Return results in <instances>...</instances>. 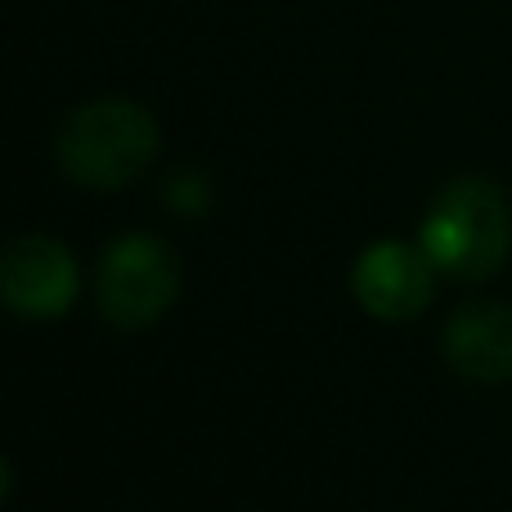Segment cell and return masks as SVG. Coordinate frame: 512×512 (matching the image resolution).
<instances>
[{"mask_svg": "<svg viewBox=\"0 0 512 512\" xmlns=\"http://www.w3.org/2000/svg\"><path fill=\"white\" fill-rule=\"evenodd\" d=\"M418 243L450 279H490L512 252V207L504 189L481 176H463L427 207Z\"/></svg>", "mask_w": 512, "mask_h": 512, "instance_id": "7a4b0ae2", "label": "cell"}, {"mask_svg": "<svg viewBox=\"0 0 512 512\" xmlns=\"http://www.w3.org/2000/svg\"><path fill=\"white\" fill-rule=\"evenodd\" d=\"M0 292L18 319H59L77 297V256L50 234H14L0 265Z\"/></svg>", "mask_w": 512, "mask_h": 512, "instance_id": "277c9868", "label": "cell"}, {"mask_svg": "<svg viewBox=\"0 0 512 512\" xmlns=\"http://www.w3.org/2000/svg\"><path fill=\"white\" fill-rule=\"evenodd\" d=\"M445 360L472 382H512V306L468 301L445 324Z\"/></svg>", "mask_w": 512, "mask_h": 512, "instance_id": "8992f818", "label": "cell"}, {"mask_svg": "<svg viewBox=\"0 0 512 512\" xmlns=\"http://www.w3.org/2000/svg\"><path fill=\"white\" fill-rule=\"evenodd\" d=\"M180 297V256L153 234H122L95 270L99 315L117 328H149Z\"/></svg>", "mask_w": 512, "mask_h": 512, "instance_id": "3957f363", "label": "cell"}, {"mask_svg": "<svg viewBox=\"0 0 512 512\" xmlns=\"http://www.w3.org/2000/svg\"><path fill=\"white\" fill-rule=\"evenodd\" d=\"M158 117L135 99H95L63 117L54 135V162L72 185L126 189L158 162Z\"/></svg>", "mask_w": 512, "mask_h": 512, "instance_id": "6da1fadb", "label": "cell"}, {"mask_svg": "<svg viewBox=\"0 0 512 512\" xmlns=\"http://www.w3.org/2000/svg\"><path fill=\"white\" fill-rule=\"evenodd\" d=\"M351 292L373 319H387V324H405V319L423 315L427 301L436 292V265L432 256L409 243H373L369 252H360L351 270Z\"/></svg>", "mask_w": 512, "mask_h": 512, "instance_id": "5b68a950", "label": "cell"}, {"mask_svg": "<svg viewBox=\"0 0 512 512\" xmlns=\"http://www.w3.org/2000/svg\"><path fill=\"white\" fill-rule=\"evenodd\" d=\"M167 198H171V212H203L212 194H207L203 176H180V180H171Z\"/></svg>", "mask_w": 512, "mask_h": 512, "instance_id": "52a82bcc", "label": "cell"}]
</instances>
